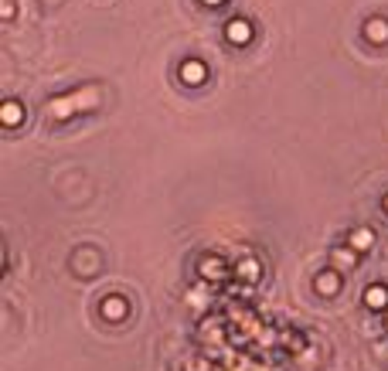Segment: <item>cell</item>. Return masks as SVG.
I'll return each instance as SVG.
<instances>
[{"mask_svg": "<svg viewBox=\"0 0 388 371\" xmlns=\"http://www.w3.org/2000/svg\"><path fill=\"white\" fill-rule=\"evenodd\" d=\"M252 38H256V27H252V21H245V17H232V21L225 24V41H228V45H235V48H245Z\"/></svg>", "mask_w": 388, "mask_h": 371, "instance_id": "2", "label": "cell"}, {"mask_svg": "<svg viewBox=\"0 0 388 371\" xmlns=\"http://www.w3.org/2000/svg\"><path fill=\"white\" fill-rule=\"evenodd\" d=\"M235 276L256 283V279L263 276V266H259V259H256V256H242V259H239V266H235Z\"/></svg>", "mask_w": 388, "mask_h": 371, "instance_id": "10", "label": "cell"}, {"mask_svg": "<svg viewBox=\"0 0 388 371\" xmlns=\"http://www.w3.org/2000/svg\"><path fill=\"white\" fill-rule=\"evenodd\" d=\"M14 14H17L14 0H0V17H3V21H14Z\"/></svg>", "mask_w": 388, "mask_h": 371, "instance_id": "12", "label": "cell"}, {"mask_svg": "<svg viewBox=\"0 0 388 371\" xmlns=\"http://www.w3.org/2000/svg\"><path fill=\"white\" fill-rule=\"evenodd\" d=\"M24 112H27V109H24L21 99H3V102H0V123H3L7 130L21 126V123H24Z\"/></svg>", "mask_w": 388, "mask_h": 371, "instance_id": "6", "label": "cell"}, {"mask_svg": "<svg viewBox=\"0 0 388 371\" xmlns=\"http://www.w3.org/2000/svg\"><path fill=\"white\" fill-rule=\"evenodd\" d=\"M385 331H388V310H385Z\"/></svg>", "mask_w": 388, "mask_h": 371, "instance_id": "14", "label": "cell"}, {"mask_svg": "<svg viewBox=\"0 0 388 371\" xmlns=\"http://www.w3.org/2000/svg\"><path fill=\"white\" fill-rule=\"evenodd\" d=\"M365 307L375 310V313L388 310V286L385 283H372V286L365 289Z\"/></svg>", "mask_w": 388, "mask_h": 371, "instance_id": "7", "label": "cell"}, {"mask_svg": "<svg viewBox=\"0 0 388 371\" xmlns=\"http://www.w3.org/2000/svg\"><path fill=\"white\" fill-rule=\"evenodd\" d=\"M348 246H351L354 252H372V249H375V232L365 228V225H361V228H351V232H348Z\"/></svg>", "mask_w": 388, "mask_h": 371, "instance_id": "8", "label": "cell"}, {"mask_svg": "<svg viewBox=\"0 0 388 371\" xmlns=\"http://www.w3.org/2000/svg\"><path fill=\"white\" fill-rule=\"evenodd\" d=\"M365 38H368L372 45H388V21L385 17H372V21L365 24Z\"/></svg>", "mask_w": 388, "mask_h": 371, "instance_id": "9", "label": "cell"}, {"mask_svg": "<svg viewBox=\"0 0 388 371\" xmlns=\"http://www.w3.org/2000/svg\"><path fill=\"white\" fill-rule=\"evenodd\" d=\"M96 106H99V89H96V86H86V89H75V93L51 99L45 109H48V116H51V119L65 123V119H72L75 112H93Z\"/></svg>", "mask_w": 388, "mask_h": 371, "instance_id": "1", "label": "cell"}, {"mask_svg": "<svg viewBox=\"0 0 388 371\" xmlns=\"http://www.w3.org/2000/svg\"><path fill=\"white\" fill-rule=\"evenodd\" d=\"M225 273H228V270H225V263H221V259H215V256H208V259L201 263V276L208 279V283L225 279Z\"/></svg>", "mask_w": 388, "mask_h": 371, "instance_id": "11", "label": "cell"}, {"mask_svg": "<svg viewBox=\"0 0 388 371\" xmlns=\"http://www.w3.org/2000/svg\"><path fill=\"white\" fill-rule=\"evenodd\" d=\"M341 286H344V279H341L337 270H320V273L313 276V289H317L320 296H337Z\"/></svg>", "mask_w": 388, "mask_h": 371, "instance_id": "5", "label": "cell"}, {"mask_svg": "<svg viewBox=\"0 0 388 371\" xmlns=\"http://www.w3.org/2000/svg\"><path fill=\"white\" fill-rule=\"evenodd\" d=\"M204 7H225V0H201Z\"/></svg>", "mask_w": 388, "mask_h": 371, "instance_id": "13", "label": "cell"}, {"mask_svg": "<svg viewBox=\"0 0 388 371\" xmlns=\"http://www.w3.org/2000/svg\"><path fill=\"white\" fill-rule=\"evenodd\" d=\"M385 211H388V194H385Z\"/></svg>", "mask_w": 388, "mask_h": 371, "instance_id": "15", "label": "cell"}, {"mask_svg": "<svg viewBox=\"0 0 388 371\" xmlns=\"http://www.w3.org/2000/svg\"><path fill=\"white\" fill-rule=\"evenodd\" d=\"M99 317L109 320V324L126 320V317H130V303H126V296H116V293L102 296V300H99Z\"/></svg>", "mask_w": 388, "mask_h": 371, "instance_id": "3", "label": "cell"}, {"mask_svg": "<svg viewBox=\"0 0 388 371\" xmlns=\"http://www.w3.org/2000/svg\"><path fill=\"white\" fill-rule=\"evenodd\" d=\"M178 75H181L184 86H204L208 82V65L201 58H184L181 69H178Z\"/></svg>", "mask_w": 388, "mask_h": 371, "instance_id": "4", "label": "cell"}]
</instances>
